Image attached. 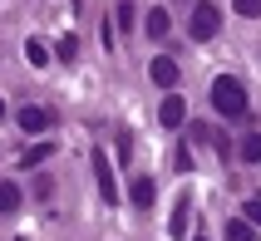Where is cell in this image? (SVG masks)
I'll use <instances>...</instances> for the list:
<instances>
[{"instance_id":"19","label":"cell","mask_w":261,"mask_h":241,"mask_svg":"<svg viewBox=\"0 0 261 241\" xmlns=\"http://www.w3.org/2000/svg\"><path fill=\"white\" fill-rule=\"evenodd\" d=\"M247 222H251V227H261V197L247 202Z\"/></svg>"},{"instance_id":"8","label":"cell","mask_w":261,"mask_h":241,"mask_svg":"<svg viewBox=\"0 0 261 241\" xmlns=\"http://www.w3.org/2000/svg\"><path fill=\"white\" fill-rule=\"evenodd\" d=\"M49 157H55V143H35V148H25L20 168H40V163H49Z\"/></svg>"},{"instance_id":"17","label":"cell","mask_w":261,"mask_h":241,"mask_svg":"<svg viewBox=\"0 0 261 241\" xmlns=\"http://www.w3.org/2000/svg\"><path fill=\"white\" fill-rule=\"evenodd\" d=\"M237 15H247V20H256V15H261V0H237Z\"/></svg>"},{"instance_id":"2","label":"cell","mask_w":261,"mask_h":241,"mask_svg":"<svg viewBox=\"0 0 261 241\" xmlns=\"http://www.w3.org/2000/svg\"><path fill=\"white\" fill-rule=\"evenodd\" d=\"M217 30H222V10L202 0V5L192 10V20H188V35H192V40H212Z\"/></svg>"},{"instance_id":"10","label":"cell","mask_w":261,"mask_h":241,"mask_svg":"<svg viewBox=\"0 0 261 241\" xmlns=\"http://www.w3.org/2000/svg\"><path fill=\"white\" fill-rule=\"evenodd\" d=\"M188 192H182V197H177V207H173V222H168V231H173V236H182V231H188Z\"/></svg>"},{"instance_id":"7","label":"cell","mask_w":261,"mask_h":241,"mask_svg":"<svg viewBox=\"0 0 261 241\" xmlns=\"http://www.w3.org/2000/svg\"><path fill=\"white\" fill-rule=\"evenodd\" d=\"M20 128H25V133H44V128H49V114L35 109V103H25V109H20Z\"/></svg>"},{"instance_id":"11","label":"cell","mask_w":261,"mask_h":241,"mask_svg":"<svg viewBox=\"0 0 261 241\" xmlns=\"http://www.w3.org/2000/svg\"><path fill=\"white\" fill-rule=\"evenodd\" d=\"M168 35V10H148V40H163Z\"/></svg>"},{"instance_id":"4","label":"cell","mask_w":261,"mask_h":241,"mask_svg":"<svg viewBox=\"0 0 261 241\" xmlns=\"http://www.w3.org/2000/svg\"><path fill=\"white\" fill-rule=\"evenodd\" d=\"M158 118H163V128H182V118H188V103L177 99V94H168V99H163V109H158Z\"/></svg>"},{"instance_id":"13","label":"cell","mask_w":261,"mask_h":241,"mask_svg":"<svg viewBox=\"0 0 261 241\" xmlns=\"http://www.w3.org/2000/svg\"><path fill=\"white\" fill-rule=\"evenodd\" d=\"M20 207V187L15 182H0V212H15Z\"/></svg>"},{"instance_id":"21","label":"cell","mask_w":261,"mask_h":241,"mask_svg":"<svg viewBox=\"0 0 261 241\" xmlns=\"http://www.w3.org/2000/svg\"><path fill=\"white\" fill-rule=\"evenodd\" d=\"M197 241H202V236H197Z\"/></svg>"},{"instance_id":"20","label":"cell","mask_w":261,"mask_h":241,"mask_svg":"<svg viewBox=\"0 0 261 241\" xmlns=\"http://www.w3.org/2000/svg\"><path fill=\"white\" fill-rule=\"evenodd\" d=\"M0 118H5V103H0Z\"/></svg>"},{"instance_id":"1","label":"cell","mask_w":261,"mask_h":241,"mask_svg":"<svg viewBox=\"0 0 261 241\" xmlns=\"http://www.w3.org/2000/svg\"><path fill=\"white\" fill-rule=\"evenodd\" d=\"M212 109H217L222 118H242L247 114V89H242V79H232V74L212 79Z\"/></svg>"},{"instance_id":"6","label":"cell","mask_w":261,"mask_h":241,"mask_svg":"<svg viewBox=\"0 0 261 241\" xmlns=\"http://www.w3.org/2000/svg\"><path fill=\"white\" fill-rule=\"evenodd\" d=\"M128 197H133V207H143V212L153 207L158 187H153V177H148V172H143V177H133V192H128Z\"/></svg>"},{"instance_id":"15","label":"cell","mask_w":261,"mask_h":241,"mask_svg":"<svg viewBox=\"0 0 261 241\" xmlns=\"http://www.w3.org/2000/svg\"><path fill=\"white\" fill-rule=\"evenodd\" d=\"M118 30H133V25H138V10H133V5H128V0H123V5H118Z\"/></svg>"},{"instance_id":"16","label":"cell","mask_w":261,"mask_h":241,"mask_svg":"<svg viewBox=\"0 0 261 241\" xmlns=\"http://www.w3.org/2000/svg\"><path fill=\"white\" fill-rule=\"evenodd\" d=\"M55 55H59V59H64V64H69V59H74V55H79V40H74V35H64V40H59V44H55Z\"/></svg>"},{"instance_id":"9","label":"cell","mask_w":261,"mask_h":241,"mask_svg":"<svg viewBox=\"0 0 261 241\" xmlns=\"http://www.w3.org/2000/svg\"><path fill=\"white\" fill-rule=\"evenodd\" d=\"M227 241H256V227H251L247 217H232L227 222Z\"/></svg>"},{"instance_id":"14","label":"cell","mask_w":261,"mask_h":241,"mask_svg":"<svg viewBox=\"0 0 261 241\" xmlns=\"http://www.w3.org/2000/svg\"><path fill=\"white\" fill-rule=\"evenodd\" d=\"M25 59L35 64V69H44V64H49V49H44L40 40H30V44H25Z\"/></svg>"},{"instance_id":"12","label":"cell","mask_w":261,"mask_h":241,"mask_svg":"<svg viewBox=\"0 0 261 241\" xmlns=\"http://www.w3.org/2000/svg\"><path fill=\"white\" fill-rule=\"evenodd\" d=\"M237 153L247 157V163H261V133H247V138H242V148H237Z\"/></svg>"},{"instance_id":"18","label":"cell","mask_w":261,"mask_h":241,"mask_svg":"<svg viewBox=\"0 0 261 241\" xmlns=\"http://www.w3.org/2000/svg\"><path fill=\"white\" fill-rule=\"evenodd\" d=\"M188 138H192V143H207V138H212V128H207V123H192Z\"/></svg>"},{"instance_id":"3","label":"cell","mask_w":261,"mask_h":241,"mask_svg":"<svg viewBox=\"0 0 261 241\" xmlns=\"http://www.w3.org/2000/svg\"><path fill=\"white\" fill-rule=\"evenodd\" d=\"M94 172H99V192L109 202H118V177H114V168H109V157H103L99 148H94Z\"/></svg>"},{"instance_id":"5","label":"cell","mask_w":261,"mask_h":241,"mask_svg":"<svg viewBox=\"0 0 261 241\" xmlns=\"http://www.w3.org/2000/svg\"><path fill=\"white\" fill-rule=\"evenodd\" d=\"M153 84H158V89H173L177 84V59H168V55L153 59Z\"/></svg>"}]
</instances>
